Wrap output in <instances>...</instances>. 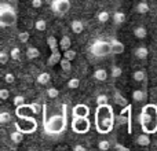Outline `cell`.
Returning a JSON list of instances; mask_svg holds the SVG:
<instances>
[{
  "mask_svg": "<svg viewBox=\"0 0 157 151\" xmlns=\"http://www.w3.org/2000/svg\"><path fill=\"white\" fill-rule=\"evenodd\" d=\"M124 21H125V14L123 11H116L113 14V22L116 25H121Z\"/></svg>",
  "mask_w": 157,
  "mask_h": 151,
  "instance_id": "44dd1931",
  "label": "cell"
},
{
  "mask_svg": "<svg viewBox=\"0 0 157 151\" xmlns=\"http://www.w3.org/2000/svg\"><path fill=\"white\" fill-rule=\"evenodd\" d=\"M95 102H97V105H106L108 103V96L106 95H98Z\"/></svg>",
  "mask_w": 157,
  "mask_h": 151,
  "instance_id": "74e56055",
  "label": "cell"
},
{
  "mask_svg": "<svg viewBox=\"0 0 157 151\" xmlns=\"http://www.w3.org/2000/svg\"><path fill=\"white\" fill-rule=\"evenodd\" d=\"M39 55H40V51H39L36 47H28V50H26V58L28 59H36Z\"/></svg>",
  "mask_w": 157,
  "mask_h": 151,
  "instance_id": "e0dca14e",
  "label": "cell"
},
{
  "mask_svg": "<svg viewBox=\"0 0 157 151\" xmlns=\"http://www.w3.org/2000/svg\"><path fill=\"white\" fill-rule=\"evenodd\" d=\"M15 19H17V17H15L14 10L8 4L3 3V4L0 6V26L6 28V26H8V25H13L14 22H15Z\"/></svg>",
  "mask_w": 157,
  "mask_h": 151,
  "instance_id": "277c9868",
  "label": "cell"
},
{
  "mask_svg": "<svg viewBox=\"0 0 157 151\" xmlns=\"http://www.w3.org/2000/svg\"><path fill=\"white\" fill-rule=\"evenodd\" d=\"M47 44H48L51 52L52 51H58V40L54 37V36H50V37H47Z\"/></svg>",
  "mask_w": 157,
  "mask_h": 151,
  "instance_id": "cb8c5ba5",
  "label": "cell"
},
{
  "mask_svg": "<svg viewBox=\"0 0 157 151\" xmlns=\"http://www.w3.org/2000/svg\"><path fill=\"white\" fill-rule=\"evenodd\" d=\"M90 109L86 105H76L72 110V116L73 117H88Z\"/></svg>",
  "mask_w": 157,
  "mask_h": 151,
  "instance_id": "9c48e42d",
  "label": "cell"
},
{
  "mask_svg": "<svg viewBox=\"0 0 157 151\" xmlns=\"http://www.w3.org/2000/svg\"><path fill=\"white\" fill-rule=\"evenodd\" d=\"M145 92L142 91V89H135V91L132 92V99L135 100L136 103H141V102H144L145 100Z\"/></svg>",
  "mask_w": 157,
  "mask_h": 151,
  "instance_id": "ffe728a7",
  "label": "cell"
},
{
  "mask_svg": "<svg viewBox=\"0 0 157 151\" xmlns=\"http://www.w3.org/2000/svg\"><path fill=\"white\" fill-rule=\"evenodd\" d=\"M35 28H36V30H39V32H44L47 28V22L44 21V19H39V21H36Z\"/></svg>",
  "mask_w": 157,
  "mask_h": 151,
  "instance_id": "f1b7e54d",
  "label": "cell"
},
{
  "mask_svg": "<svg viewBox=\"0 0 157 151\" xmlns=\"http://www.w3.org/2000/svg\"><path fill=\"white\" fill-rule=\"evenodd\" d=\"M50 80H51V76H50V73H40L37 77V83L40 84V85H47V84L50 83Z\"/></svg>",
  "mask_w": 157,
  "mask_h": 151,
  "instance_id": "7402d4cb",
  "label": "cell"
},
{
  "mask_svg": "<svg viewBox=\"0 0 157 151\" xmlns=\"http://www.w3.org/2000/svg\"><path fill=\"white\" fill-rule=\"evenodd\" d=\"M71 44H72L71 39H69L68 36H63V37L61 39V41H59V48L62 50V51H66V50L71 48Z\"/></svg>",
  "mask_w": 157,
  "mask_h": 151,
  "instance_id": "603a6c76",
  "label": "cell"
},
{
  "mask_svg": "<svg viewBox=\"0 0 157 151\" xmlns=\"http://www.w3.org/2000/svg\"><path fill=\"white\" fill-rule=\"evenodd\" d=\"M114 149H116V150H123V151H128L127 147H125V146H123V144H119V143H117V144H114Z\"/></svg>",
  "mask_w": 157,
  "mask_h": 151,
  "instance_id": "bcb514c9",
  "label": "cell"
},
{
  "mask_svg": "<svg viewBox=\"0 0 157 151\" xmlns=\"http://www.w3.org/2000/svg\"><path fill=\"white\" fill-rule=\"evenodd\" d=\"M72 129L77 133H86L90 129V121L87 117H73L72 122Z\"/></svg>",
  "mask_w": 157,
  "mask_h": 151,
  "instance_id": "8992f818",
  "label": "cell"
},
{
  "mask_svg": "<svg viewBox=\"0 0 157 151\" xmlns=\"http://www.w3.org/2000/svg\"><path fill=\"white\" fill-rule=\"evenodd\" d=\"M147 35L146 32V28L145 26H136L135 29H134V36H135L136 39H145Z\"/></svg>",
  "mask_w": 157,
  "mask_h": 151,
  "instance_id": "d6986e66",
  "label": "cell"
},
{
  "mask_svg": "<svg viewBox=\"0 0 157 151\" xmlns=\"http://www.w3.org/2000/svg\"><path fill=\"white\" fill-rule=\"evenodd\" d=\"M139 122L146 133H155L157 131V106L149 105L144 107Z\"/></svg>",
  "mask_w": 157,
  "mask_h": 151,
  "instance_id": "7a4b0ae2",
  "label": "cell"
},
{
  "mask_svg": "<svg viewBox=\"0 0 157 151\" xmlns=\"http://www.w3.org/2000/svg\"><path fill=\"white\" fill-rule=\"evenodd\" d=\"M63 58V55H61L59 51H52L51 55H50V58L47 59V65L48 66H55L57 63L61 62V59Z\"/></svg>",
  "mask_w": 157,
  "mask_h": 151,
  "instance_id": "7c38bea8",
  "label": "cell"
},
{
  "mask_svg": "<svg viewBox=\"0 0 157 151\" xmlns=\"http://www.w3.org/2000/svg\"><path fill=\"white\" fill-rule=\"evenodd\" d=\"M123 73V70H121V68H119V66H113L112 68V72H110V74H112V77L113 78H117V77H120Z\"/></svg>",
  "mask_w": 157,
  "mask_h": 151,
  "instance_id": "e575fe53",
  "label": "cell"
},
{
  "mask_svg": "<svg viewBox=\"0 0 157 151\" xmlns=\"http://www.w3.org/2000/svg\"><path fill=\"white\" fill-rule=\"evenodd\" d=\"M94 78L98 81H106V78H108V72H106L105 69H98L94 73Z\"/></svg>",
  "mask_w": 157,
  "mask_h": 151,
  "instance_id": "ac0fdd59",
  "label": "cell"
},
{
  "mask_svg": "<svg viewBox=\"0 0 157 151\" xmlns=\"http://www.w3.org/2000/svg\"><path fill=\"white\" fill-rule=\"evenodd\" d=\"M58 95H59V91H58L57 88H54V87H50V88L47 89V96L51 98V99L58 98Z\"/></svg>",
  "mask_w": 157,
  "mask_h": 151,
  "instance_id": "1f68e13d",
  "label": "cell"
},
{
  "mask_svg": "<svg viewBox=\"0 0 157 151\" xmlns=\"http://www.w3.org/2000/svg\"><path fill=\"white\" fill-rule=\"evenodd\" d=\"M51 8L57 15H63L71 8V2L69 0H54L51 4Z\"/></svg>",
  "mask_w": 157,
  "mask_h": 151,
  "instance_id": "ba28073f",
  "label": "cell"
},
{
  "mask_svg": "<svg viewBox=\"0 0 157 151\" xmlns=\"http://www.w3.org/2000/svg\"><path fill=\"white\" fill-rule=\"evenodd\" d=\"M19 118L22 120V125L19 124V122L15 124L18 131H21V132H24V133H30L36 129V121L32 117H19Z\"/></svg>",
  "mask_w": 157,
  "mask_h": 151,
  "instance_id": "52a82bcc",
  "label": "cell"
},
{
  "mask_svg": "<svg viewBox=\"0 0 157 151\" xmlns=\"http://www.w3.org/2000/svg\"><path fill=\"white\" fill-rule=\"evenodd\" d=\"M97 18H98V21H99L101 24H105V22H108V21H109L110 15H109L108 11H101V13H98Z\"/></svg>",
  "mask_w": 157,
  "mask_h": 151,
  "instance_id": "83f0119b",
  "label": "cell"
},
{
  "mask_svg": "<svg viewBox=\"0 0 157 151\" xmlns=\"http://www.w3.org/2000/svg\"><path fill=\"white\" fill-rule=\"evenodd\" d=\"M19 54H21V51H19V48L18 47H14L13 50H11V59H19Z\"/></svg>",
  "mask_w": 157,
  "mask_h": 151,
  "instance_id": "f35d334b",
  "label": "cell"
},
{
  "mask_svg": "<svg viewBox=\"0 0 157 151\" xmlns=\"http://www.w3.org/2000/svg\"><path fill=\"white\" fill-rule=\"evenodd\" d=\"M17 116L18 117H32L35 116L30 109V105H21V106H17Z\"/></svg>",
  "mask_w": 157,
  "mask_h": 151,
  "instance_id": "30bf717a",
  "label": "cell"
},
{
  "mask_svg": "<svg viewBox=\"0 0 157 151\" xmlns=\"http://www.w3.org/2000/svg\"><path fill=\"white\" fill-rule=\"evenodd\" d=\"M78 85H80V80H78V78H71V80L68 81V87L71 89H76V88H78Z\"/></svg>",
  "mask_w": 157,
  "mask_h": 151,
  "instance_id": "836d02e7",
  "label": "cell"
},
{
  "mask_svg": "<svg viewBox=\"0 0 157 151\" xmlns=\"http://www.w3.org/2000/svg\"><path fill=\"white\" fill-rule=\"evenodd\" d=\"M91 52H92V55H95V57H98V58L108 57L109 54H112L110 43L103 41V40H97L91 46Z\"/></svg>",
  "mask_w": 157,
  "mask_h": 151,
  "instance_id": "5b68a950",
  "label": "cell"
},
{
  "mask_svg": "<svg viewBox=\"0 0 157 151\" xmlns=\"http://www.w3.org/2000/svg\"><path fill=\"white\" fill-rule=\"evenodd\" d=\"M110 48H112V54L119 55L124 52V44L119 40H112L110 41Z\"/></svg>",
  "mask_w": 157,
  "mask_h": 151,
  "instance_id": "8fae6325",
  "label": "cell"
},
{
  "mask_svg": "<svg viewBox=\"0 0 157 151\" xmlns=\"http://www.w3.org/2000/svg\"><path fill=\"white\" fill-rule=\"evenodd\" d=\"M71 28H72V32L73 33H76V35H80L81 32H83L84 30V25H83V22L81 21H73L71 24Z\"/></svg>",
  "mask_w": 157,
  "mask_h": 151,
  "instance_id": "9a60e30c",
  "label": "cell"
},
{
  "mask_svg": "<svg viewBox=\"0 0 157 151\" xmlns=\"http://www.w3.org/2000/svg\"><path fill=\"white\" fill-rule=\"evenodd\" d=\"M8 96H10V91L8 89H6V88L0 89V98H2V100H7Z\"/></svg>",
  "mask_w": 157,
  "mask_h": 151,
  "instance_id": "7bdbcfd3",
  "label": "cell"
},
{
  "mask_svg": "<svg viewBox=\"0 0 157 151\" xmlns=\"http://www.w3.org/2000/svg\"><path fill=\"white\" fill-rule=\"evenodd\" d=\"M11 121V114L8 111H3L0 113V124H7Z\"/></svg>",
  "mask_w": 157,
  "mask_h": 151,
  "instance_id": "f546056e",
  "label": "cell"
},
{
  "mask_svg": "<svg viewBox=\"0 0 157 151\" xmlns=\"http://www.w3.org/2000/svg\"><path fill=\"white\" fill-rule=\"evenodd\" d=\"M18 39H19V41H22V43H28V40H29V33L28 32H21L18 35Z\"/></svg>",
  "mask_w": 157,
  "mask_h": 151,
  "instance_id": "ab89813d",
  "label": "cell"
},
{
  "mask_svg": "<svg viewBox=\"0 0 157 151\" xmlns=\"http://www.w3.org/2000/svg\"><path fill=\"white\" fill-rule=\"evenodd\" d=\"M98 149H99V150H103V151H105V150H109V149H110V143H109L108 140H101L99 143H98Z\"/></svg>",
  "mask_w": 157,
  "mask_h": 151,
  "instance_id": "8d00e7d4",
  "label": "cell"
},
{
  "mask_svg": "<svg viewBox=\"0 0 157 151\" xmlns=\"http://www.w3.org/2000/svg\"><path fill=\"white\" fill-rule=\"evenodd\" d=\"M10 139H11V142L15 144L22 143V140H24V132H21V131H18V129L14 131V132H11Z\"/></svg>",
  "mask_w": 157,
  "mask_h": 151,
  "instance_id": "4fadbf2b",
  "label": "cell"
},
{
  "mask_svg": "<svg viewBox=\"0 0 157 151\" xmlns=\"http://www.w3.org/2000/svg\"><path fill=\"white\" fill-rule=\"evenodd\" d=\"M66 128V117L65 116H52L50 120L44 122V129L50 135L62 133Z\"/></svg>",
  "mask_w": 157,
  "mask_h": 151,
  "instance_id": "3957f363",
  "label": "cell"
},
{
  "mask_svg": "<svg viewBox=\"0 0 157 151\" xmlns=\"http://www.w3.org/2000/svg\"><path fill=\"white\" fill-rule=\"evenodd\" d=\"M135 10H136V13H138V14H146L147 11H149V4H147V3H145V2H141V3H138V4H136Z\"/></svg>",
  "mask_w": 157,
  "mask_h": 151,
  "instance_id": "d4e9b609",
  "label": "cell"
},
{
  "mask_svg": "<svg viewBox=\"0 0 157 151\" xmlns=\"http://www.w3.org/2000/svg\"><path fill=\"white\" fill-rule=\"evenodd\" d=\"M134 54H135V57L138 58V59H146L147 58V54H149V51H147L146 47H138V48H135V51H134Z\"/></svg>",
  "mask_w": 157,
  "mask_h": 151,
  "instance_id": "5bb4252c",
  "label": "cell"
},
{
  "mask_svg": "<svg viewBox=\"0 0 157 151\" xmlns=\"http://www.w3.org/2000/svg\"><path fill=\"white\" fill-rule=\"evenodd\" d=\"M113 110L106 105H98V109L95 111V125L97 131L99 133H108L113 128Z\"/></svg>",
  "mask_w": 157,
  "mask_h": 151,
  "instance_id": "6da1fadb",
  "label": "cell"
},
{
  "mask_svg": "<svg viewBox=\"0 0 157 151\" xmlns=\"http://www.w3.org/2000/svg\"><path fill=\"white\" fill-rule=\"evenodd\" d=\"M75 151H86V147L84 146H80V144H76V146L73 147Z\"/></svg>",
  "mask_w": 157,
  "mask_h": 151,
  "instance_id": "7dc6e473",
  "label": "cell"
},
{
  "mask_svg": "<svg viewBox=\"0 0 157 151\" xmlns=\"http://www.w3.org/2000/svg\"><path fill=\"white\" fill-rule=\"evenodd\" d=\"M43 6V2L41 0H32V7L33 8H40Z\"/></svg>",
  "mask_w": 157,
  "mask_h": 151,
  "instance_id": "f6af8a7d",
  "label": "cell"
},
{
  "mask_svg": "<svg viewBox=\"0 0 157 151\" xmlns=\"http://www.w3.org/2000/svg\"><path fill=\"white\" fill-rule=\"evenodd\" d=\"M4 81L7 84H13L14 81H15V77H14L13 73H6L4 74Z\"/></svg>",
  "mask_w": 157,
  "mask_h": 151,
  "instance_id": "b9f144b4",
  "label": "cell"
},
{
  "mask_svg": "<svg viewBox=\"0 0 157 151\" xmlns=\"http://www.w3.org/2000/svg\"><path fill=\"white\" fill-rule=\"evenodd\" d=\"M132 78L136 83H141V81H144L145 78H146V73H145L144 70H136L132 73Z\"/></svg>",
  "mask_w": 157,
  "mask_h": 151,
  "instance_id": "484cf974",
  "label": "cell"
},
{
  "mask_svg": "<svg viewBox=\"0 0 157 151\" xmlns=\"http://www.w3.org/2000/svg\"><path fill=\"white\" fill-rule=\"evenodd\" d=\"M24 103H25L24 96H21V95H18V96H15V98H14V105H15V106H21V105H24Z\"/></svg>",
  "mask_w": 157,
  "mask_h": 151,
  "instance_id": "ee69618b",
  "label": "cell"
},
{
  "mask_svg": "<svg viewBox=\"0 0 157 151\" xmlns=\"http://www.w3.org/2000/svg\"><path fill=\"white\" fill-rule=\"evenodd\" d=\"M63 58H66V59L69 61H75V58H76V51L75 50H66V51H63Z\"/></svg>",
  "mask_w": 157,
  "mask_h": 151,
  "instance_id": "4dcf8cb0",
  "label": "cell"
},
{
  "mask_svg": "<svg viewBox=\"0 0 157 151\" xmlns=\"http://www.w3.org/2000/svg\"><path fill=\"white\" fill-rule=\"evenodd\" d=\"M114 102H116V105H119V106H127V99L123 98L120 94L114 95Z\"/></svg>",
  "mask_w": 157,
  "mask_h": 151,
  "instance_id": "d6a6232c",
  "label": "cell"
},
{
  "mask_svg": "<svg viewBox=\"0 0 157 151\" xmlns=\"http://www.w3.org/2000/svg\"><path fill=\"white\" fill-rule=\"evenodd\" d=\"M136 143L142 147H146L150 144V138L146 135V133H142V135H139L138 138H136Z\"/></svg>",
  "mask_w": 157,
  "mask_h": 151,
  "instance_id": "2e32d148",
  "label": "cell"
},
{
  "mask_svg": "<svg viewBox=\"0 0 157 151\" xmlns=\"http://www.w3.org/2000/svg\"><path fill=\"white\" fill-rule=\"evenodd\" d=\"M10 57L11 55H8L6 51H2L0 52V63H2V65H6V63L8 62V59H10Z\"/></svg>",
  "mask_w": 157,
  "mask_h": 151,
  "instance_id": "d590c367",
  "label": "cell"
},
{
  "mask_svg": "<svg viewBox=\"0 0 157 151\" xmlns=\"http://www.w3.org/2000/svg\"><path fill=\"white\" fill-rule=\"evenodd\" d=\"M71 62H72V61L66 59V58H62V59H61L59 65H61V68H62L63 72H71L72 70V63Z\"/></svg>",
  "mask_w": 157,
  "mask_h": 151,
  "instance_id": "4316f807",
  "label": "cell"
},
{
  "mask_svg": "<svg viewBox=\"0 0 157 151\" xmlns=\"http://www.w3.org/2000/svg\"><path fill=\"white\" fill-rule=\"evenodd\" d=\"M30 109H32V111H33V114H39L41 111V106L39 105V103H32V105H30Z\"/></svg>",
  "mask_w": 157,
  "mask_h": 151,
  "instance_id": "60d3db41",
  "label": "cell"
}]
</instances>
